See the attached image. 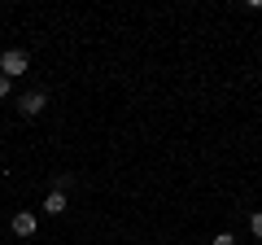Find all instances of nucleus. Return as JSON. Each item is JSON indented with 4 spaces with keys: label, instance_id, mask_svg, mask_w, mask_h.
<instances>
[{
    "label": "nucleus",
    "instance_id": "obj_6",
    "mask_svg": "<svg viewBox=\"0 0 262 245\" xmlns=\"http://www.w3.org/2000/svg\"><path fill=\"white\" fill-rule=\"evenodd\" d=\"M214 245H236V236H232V232H219V236H214Z\"/></svg>",
    "mask_w": 262,
    "mask_h": 245
},
{
    "label": "nucleus",
    "instance_id": "obj_2",
    "mask_svg": "<svg viewBox=\"0 0 262 245\" xmlns=\"http://www.w3.org/2000/svg\"><path fill=\"white\" fill-rule=\"evenodd\" d=\"M44 105H48V96H44V92H22L18 110H22V118H35V114H44Z\"/></svg>",
    "mask_w": 262,
    "mask_h": 245
},
{
    "label": "nucleus",
    "instance_id": "obj_5",
    "mask_svg": "<svg viewBox=\"0 0 262 245\" xmlns=\"http://www.w3.org/2000/svg\"><path fill=\"white\" fill-rule=\"evenodd\" d=\"M249 232L262 241V210H253V215H249Z\"/></svg>",
    "mask_w": 262,
    "mask_h": 245
},
{
    "label": "nucleus",
    "instance_id": "obj_7",
    "mask_svg": "<svg viewBox=\"0 0 262 245\" xmlns=\"http://www.w3.org/2000/svg\"><path fill=\"white\" fill-rule=\"evenodd\" d=\"M9 84H13V79H5V75H0V96H9Z\"/></svg>",
    "mask_w": 262,
    "mask_h": 245
},
{
    "label": "nucleus",
    "instance_id": "obj_4",
    "mask_svg": "<svg viewBox=\"0 0 262 245\" xmlns=\"http://www.w3.org/2000/svg\"><path fill=\"white\" fill-rule=\"evenodd\" d=\"M44 210H48V215H61V210H66V193H61V189H53V193L44 197Z\"/></svg>",
    "mask_w": 262,
    "mask_h": 245
},
{
    "label": "nucleus",
    "instance_id": "obj_3",
    "mask_svg": "<svg viewBox=\"0 0 262 245\" xmlns=\"http://www.w3.org/2000/svg\"><path fill=\"white\" fill-rule=\"evenodd\" d=\"M13 232H18V236H35L39 232V219L31 215V210H18V215H13Z\"/></svg>",
    "mask_w": 262,
    "mask_h": 245
},
{
    "label": "nucleus",
    "instance_id": "obj_1",
    "mask_svg": "<svg viewBox=\"0 0 262 245\" xmlns=\"http://www.w3.org/2000/svg\"><path fill=\"white\" fill-rule=\"evenodd\" d=\"M27 66H31V57L22 53V48H5V53H0V75H5V79L27 75Z\"/></svg>",
    "mask_w": 262,
    "mask_h": 245
}]
</instances>
